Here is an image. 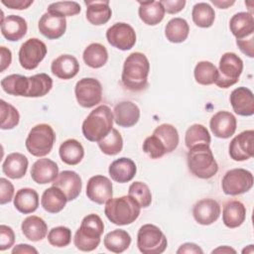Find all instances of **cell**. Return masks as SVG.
Returning a JSON list of instances; mask_svg holds the SVG:
<instances>
[{
    "instance_id": "16",
    "label": "cell",
    "mask_w": 254,
    "mask_h": 254,
    "mask_svg": "<svg viewBox=\"0 0 254 254\" xmlns=\"http://www.w3.org/2000/svg\"><path fill=\"white\" fill-rule=\"evenodd\" d=\"M237 121L235 116L228 111H218L210 119L209 127L212 134L221 139L231 137L236 131Z\"/></svg>"
},
{
    "instance_id": "17",
    "label": "cell",
    "mask_w": 254,
    "mask_h": 254,
    "mask_svg": "<svg viewBox=\"0 0 254 254\" xmlns=\"http://www.w3.org/2000/svg\"><path fill=\"white\" fill-rule=\"evenodd\" d=\"M220 211V205L215 199L202 198L193 205L192 215L197 223L210 225L218 219Z\"/></svg>"
},
{
    "instance_id": "24",
    "label": "cell",
    "mask_w": 254,
    "mask_h": 254,
    "mask_svg": "<svg viewBox=\"0 0 254 254\" xmlns=\"http://www.w3.org/2000/svg\"><path fill=\"white\" fill-rule=\"evenodd\" d=\"M27 30L26 20L18 15H9L1 22V33L10 42H17L24 38Z\"/></svg>"
},
{
    "instance_id": "25",
    "label": "cell",
    "mask_w": 254,
    "mask_h": 254,
    "mask_svg": "<svg viewBox=\"0 0 254 254\" xmlns=\"http://www.w3.org/2000/svg\"><path fill=\"white\" fill-rule=\"evenodd\" d=\"M53 74L61 79H70L79 71V64L71 55H61L51 64Z\"/></svg>"
},
{
    "instance_id": "36",
    "label": "cell",
    "mask_w": 254,
    "mask_h": 254,
    "mask_svg": "<svg viewBox=\"0 0 254 254\" xmlns=\"http://www.w3.org/2000/svg\"><path fill=\"white\" fill-rule=\"evenodd\" d=\"M82 59L88 66L92 68H99L107 63L108 53L103 45L99 43H92L84 49Z\"/></svg>"
},
{
    "instance_id": "54",
    "label": "cell",
    "mask_w": 254,
    "mask_h": 254,
    "mask_svg": "<svg viewBox=\"0 0 254 254\" xmlns=\"http://www.w3.org/2000/svg\"><path fill=\"white\" fill-rule=\"evenodd\" d=\"M177 253L178 254H183V253H188V254H202L203 251L202 249L194 244V243H190V242H188V243H184L180 246V248L177 250Z\"/></svg>"
},
{
    "instance_id": "51",
    "label": "cell",
    "mask_w": 254,
    "mask_h": 254,
    "mask_svg": "<svg viewBox=\"0 0 254 254\" xmlns=\"http://www.w3.org/2000/svg\"><path fill=\"white\" fill-rule=\"evenodd\" d=\"M165 12L169 14H177L182 11L186 5L185 0H163L161 1Z\"/></svg>"
},
{
    "instance_id": "9",
    "label": "cell",
    "mask_w": 254,
    "mask_h": 254,
    "mask_svg": "<svg viewBox=\"0 0 254 254\" xmlns=\"http://www.w3.org/2000/svg\"><path fill=\"white\" fill-rule=\"evenodd\" d=\"M253 175L248 170L236 168L225 173L221 181V188L225 194L238 195L251 190Z\"/></svg>"
},
{
    "instance_id": "21",
    "label": "cell",
    "mask_w": 254,
    "mask_h": 254,
    "mask_svg": "<svg viewBox=\"0 0 254 254\" xmlns=\"http://www.w3.org/2000/svg\"><path fill=\"white\" fill-rule=\"evenodd\" d=\"M113 118L120 127H132L140 119V109L131 101H121L114 107Z\"/></svg>"
},
{
    "instance_id": "4",
    "label": "cell",
    "mask_w": 254,
    "mask_h": 254,
    "mask_svg": "<svg viewBox=\"0 0 254 254\" xmlns=\"http://www.w3.org/2000/svg\"><path fill=\"white\" fill-rule=\"evenodd\" d=\"M140 210V205L130 195L111 197L104 207L106 217L116 225L131 224L139 217Z\"/></svg>"
},
{
    "instance_id": "1",
    "label": "cell",
    "mask_w": 254,
    "mask_h": 254,
    "mask_svg": "<svg viewBox=\"0 0 254 254\" xmlns=\"http://www.w3.org/2000/svg\"><path fill=\"white\" fill-rule=\"evenodd\" d=\"M150 63L140 52L130 54L123 64L121 74L122 84L131 91H141L148 86Z\"/></svg>"
},
{
    "instance_id": "41",
    "label": "cell",
    "mask_w": 254,
    "mask_h": 254,
    "mask_svg": "<svg viewBox=\"0 0 254 254\" xmlns=\"http://www.w3.org/2000/svg\"><path fill=\"white\" fill-rule=\"evenodd\" d=\"M193 75L198 84L210 85L215 83L218 76V70L212 63L201 61L196 64L193 70Z\"/></svg>"
},
{
    "instance_id": "14",
    "label": "cell",
    "mask_w": 254,
    "mask_h": 254,
    "mask_svg": "<svg viewBox=\"0 0 254 254\" xmlns=\"http://www.w3.org/2000/svg\"><path fill=\"white\" fill-rule=\"evenodd\" d=\"M113 194L111 181L102 175L91 177L86 185L87 197L98 204H103L108 201Z\"/></svg>"
},
{
    "instance_id": "53",
    "label": "cell",
    "mask_w": 254,
    "mask_h": 254,
    "mask_svg": "<svg viewBox=\"0 0 254 254\" xmlns=\"http://www.w3.org/2000/svg\"><path fill=\"white\" fill-rule=\"evenodd\" d=\"M1 3L10 9L24 10L33 4V0H1Z\"/></svg>"
},
{
    "instance_id": "44",
    "label": "cell",
    "mask_w": 254,
    "mask_h": 254,
    "mask_svg": "<svg viewBox=\"0 0 254 254\" xmlns=\"http://www.w3.org/2000/svg\"><path fill=\"white\" fill-rule=\"evenodd\" d=\"M0 118H1V125L0 128L2 130H10L16 127L19 124L20 120V114L18 110L11 105L10 103H7L3 99L0 101Z\"/></svg>"
},
{
    "instance_id": "49",
    "label": "cell",
    "mask_w": 254,
    "mask_h": 254,
    "mask_svg": "<svg viewBox=\"0 0 254 254\" xmlns=\"http://www.w3.org/2000/svg\"><path fill=\"white\" fill-rule=\"evenodd\" d=\"M15 242L14 230L7 225H0V250L4 251L13 246Z\"/></svg>"
},
{
    "instance_id": "13",
    "label": "cell",
    "mask_w": 254,
    "mask_h": 254,
    "mask_svg": "<svg viewBox=\"0 0 254 254\" xmlns=\"http://www.w3.org/2000/svg\"><path fill=\"white\" fill-rule=\"evenodd\" d=\"M254 131L246 130L236 135L229 144V156L236 162L246 161L254 155Z\"/></svg>"
},
{
    "instance_id": "37",
    "label": "cell",
    "mask_w": 254,
    "mask_h": 254,
    "mask_svg": "<svg viewBox=\"0 0 254 254\" xmlns=\"http://www.w3.org/2000/svg\"><path fill=\"white\" fill-rule=\"evenodd\" d=\"M1 87L8 94L26 97L29 89V77L22 74H10L1 80Z\"/></svg>"
},
{
    "instance_id": "6",
    "label": "cell",
    "mask_w": 254,
    "mask_h": 254,
    "mask_svg": "<svg viewBox=\"0 0 254 254\" xmlns=\"http://www.w3.org/2000/svg\"><path fill=\"white\" fill-rule=\"evenodd\" d=\"M55 141L56 134L54 129L49 124L42 123L30 130L25 145L31 155L40 158L50 154Z\"/></svg>"
},
{
    "instance_id": "31",
    "label": "cell",
    "mask_w": 254,
    "mask_h": 254,
    "mask_svg": "<svg viewBox=\"0 0 254 254\" xmlns=\"http://www.w3.org/2000/svg\"><path fill=\"white\" fill-rule=\"evenodd\" d=\"M138 13L140 19L149 26L159 24L165 16V9L161 1H139Z\"/></svg>"
},
{
    "instance_id": "22",
    "label": "cell",
    "mask_w": 254,
    "mask_h": 254,
    "mask_svg": "<svg viewBox=\"0 0 254 254\" xmlns=\"http://www.w3.org/2000/svg\"><path fill=\"white\" fill-rule=\"evenodd\" d=\"M137 168L133 160L122 157L113 161L108 169L109 176L116 183H128L136 175Z\"/></svg>"
},
{
    "instance_id": "3",
    "label": "cell",
    "mask_w": 254,
    "mask_h": 254,
    "mask_svg": "<svg viewBox=\"0 0 254 254\" xmlns=\"http://www.w3.org/2000/svg\"><path fill=\"white\" fill-rule=\"evenodd\" d=\"M103 231L104 224L102 219L95 213L87 214L83 217L79 228L74 234V246L84 252L96 249L100 243V237Z\"/></svg>"
},
{
    "instance_id": "26",
    "label": "cell",
    "mask_w": 254,
    "mask_h": 254,
    "mask_svg": "<svg viewBox=\"0 0 254 254\" xmlns=\"http://www.w3.org/2000/svg\"><path fill=\"white\" fill-rule=\"evenodd\" d=\"M28 159L21 153L9 154L2 164V171L4 175L13 180H18L26 175L28 169Z\"/></svg>"
},
{
    "instance_id": "50",
    "label": "cell",
    "mask_w": 254,
    "mask_h": 254,
    "mask_svg": "<svg viewBox=\"0 0 254 254\" xmlns=\"http://www.w3.org/2000/svg\"><path fill=\"white\" fill-rule=\"evenodd\" d=\"M14 195V186L5 178L0 179V204L10 202Z\"/></svg>"
},
{
    "instance_id": "2",
    "label": "cell",
    "mask_w": 254,
    "mask_h": 254,
    "mask_svg": "<svg viewBox=\"0 0 254 254\" xmlns=\"http://www.w3.org/2000/svg\"><path fill=\"white\" fill-rule=\"evenodd\" d=\"M113 113L107 105H99L93 109L82 123V134L90 142H99L113 127Z\"/></svg>"
},
{
    "instance_id": "35",
    "label": "cell",
    "mask_w": 254,
    "mask_h": 254,
    "mask_svg": "<svg viewBox=\"0 0 254 254\" xmlns=\"http://www.w3.org/2000/svg\"><path fill=\"white\" fill-rule=\"evenodd\" d=\"M190 33L188 22L180 17L171 19L165 27V36L171 43H183L187 40Z\"/></svg>"
},
{
    "instance_id": "46",
    "label": "cell",
    "mask_w": 254,
    "mask_h": 254,
    "mask_svg": "<svg viewBox=\"0 0 254 254\" xmlns=\"http://www.w3.org/2000/svg\"><path fill=\"white\" fill-rule=\"evenodd\" d=\"M48 241L55 247H65L71 241V230L65 226H57L48 233Z\"/></svg>"
},
{
    "instance_id": "40",
    "label": "cell",
    "mask_w": 254,
    "mask_h": 254,
    "mask_svg": "<svg viewBox=\"0 0 254 254\" xmlns=\"http://www.w3.org/2000/svg\"><path fill=\"white\" fill-rule=\"evenodd\" d=\"M193 23L200 28H209L212 26L215 19L214 9L205 2L196 3L191 11Z\"/></svg>"
},
{
    "instance_id": "47",
    "label": "cell",
    "mask_w": 254,
    "mask_h": 254,
    "mask_svg": "<svg viewBox=\"0 0 254 254\" xmlns=\"http://www.w3.org/2000/svg\"><path fill=\"white\" fill-rule=\"evenodd\" d=\"M80 10V5L75 1H60L50 4L47 12H53L63 17H71L79 14Z\"/></svg>"
},
{
    "instance_id": "32",
    "label": "cell",
    "mask_w": 254,
    "mask_h": 254,
    "mask_svg": "<svg viewBox=\"0 0 254 254\" xmlns=\"http://www.w3.org/2000/svg\"><path fill=\"white\" fill-rule=\"evenodd\" d=\"M67 201L65 194L57 187L47 189L41 198L43 208L50 213H58L64 209Z\"/></svg>"
},
{
    "instance_id": "29",
    "label": "cell",
    "mask_w": 254,
    "mask_h": 254,
    "mask_svg": "<svg viewBox=\"0 0 254 254\" xmlns=\"http://www.w3.org/2000/svg\"><path fill=\"white\" fill-rule=\"evenodd\" d=\"M21 229L24 236L34 242L44 239L48 233L47 223L43 218L36 215L26 217L21 224Z\"/></svg>"
},
{
    "instance_id": "38",
    "label": "cell",
    "mask_w": 254,
    "mask_h": 254,
    "mask_svg": "<svg viewBox=\"0 0 254 254\" xmlns=\"http://www.w3.org/2000/svg\"><path fill=\"white\" fill-rule=\"evenodd\" d=\"M53 79L47 73H38L29 77V89L26 97H41L50 92Z\"/></svg>"
},
{
    "instance_id": "59",
    "label": "cell",
    "mask_w": 254,
    "mask_h": 254,
    "mask_svg": "<svg viewBox=\"0 0 254 254\" xmlns=\"http://www.w3.org/2000/svg\"><path fill=\"white\" fill-rule=\"evenodd\" d=\"M242 252H243V253H245V252H246V253H253V252H254V250H253V245H249V246H248V249L245 248V249L242 250Z\"/></svg>"
},
{
    "instance_id": "55",
    "label": "cell",
    "mask_w": 254,
    "mask_h": 254,
    "mask_svg": "<svg viewBox=\"0 0 254 254\" xmlns=\"http://www.w3.org/2000/svg\"><path fill=\"white\" fill-rule=\"evenodd\" d=\"M0 58H1V68L0 71L3 72L7 67H9L12 61V53L6 47H0Z\"/></svg>"
},
{
    "instance_id": "52",
    "label": "cell",
    "mask_w": 254,
    "mask_h": 254,
    "mask_svg": "<svg viewBox=\"0 0 254 254\" xmlns=\"http://www.w3.org/2000/svg\"><path fill=\"white\" fill-rule=\"evenodd\" d=\"M253 36H250L248 38L242 39V40H236V44L238 46V48L240 49V51L248 56L249 58H253L254 57V45H253Z\"/></svg>"
},
{
    "instance_id": "45",
    "label": "cell",
    "mask_w": 254,
    "mask_h": 254,
    "mask_svg": "<svg viewBox=\"0 0 254 254\" xmlns=\"http://www.w3.org/2000/svg\"><path fill=\"white\" fill-rule=\"evenodd\" d=\"M128 195L134 198L140 207H148L152 202V193L149 187L143 182H134L130 185Z\"/></svg>"
},
{
    "instance_id": "11",
    "label": "cell",
    "mask_w": 254,
    "mask_h": 254,
    "mask_svg": "<svg viewBox=\"0 0 254 254\" xmlns=\"http://www.w3.org/2000/svg\"><path fill=\"white\" fill-rule=\"evenodd\" d=\"M47 55V46L37 38H31L22 44L19 50V63L27 70L35 69Z\"/></svg>"
},
{
    "instance_id": "10",
    "label": "cell",
    "mask_w": 254,
    "mask_h": 254,
    "mask_svg": "<svg viewBox=\"0 0 254 254\" xmlns=\"http://www.w3.org/2000/svg\"><path fill=\"white\" fill-rule=\"evenodd\" d=\"M74 94L80 106L84 108L93 107L100 103L102 99L101 83L93 77L81 78L75 84Z\"/></svg>"
},
{
    "instance_id": "43",
    "label": "cell",
    "mask_w": 254,
    "mask_h": 254,
    "mask_svg": "<svg viewBox=\"0 0 254 254\" xmlns=\"http://www.w3.org/2000/svg\"><path fill=\"white\" fill-rule=\"evenodd\" d=\"M97 143L102 153L109 156L119 154L123 148L122 136L119 133V131L115 128H112V130Z\"/></svg>"
},
{
    "instance_id": "28",
    "label": "cell",
    "mask_w": 254,
    "mask_h": 254,
    "mask_svg": "<svg viewBox=\"0 0 254 254\" xmlns=\"http://www.w3.org/2000/svg\"><path fill=\"white\" fill-rule=\"evenodd\" d=\"M246 218V208L239 200H229L223 205L222 221L229 228L240 226Z\"/></svg>"
},
{
    "instance_id": "58",
    "label": "cell",
    "mask_w": 254,
    "mask_h": 254,
    "mask_svg": "<svg viewBox=\"0 0 254 254\" xmlns=\"http://www.w3.org/2000/svg\"><path fill=\"white\" fill-rule=\"evenodd\" d=\"M212 253H236V251L229 247V246H220L214 250H212Z\"/></svg>"
},
{
    "instance_id": "18",
    "label": "cell",
    "mask_w": 254,
    "mask_h": 254,
    "mask_svg": "<svg viewBox=\"0 0 254 254\" xmlns=\"http://www.w3.org/2000/svg\"><path fill=\"white\" fill-rule=\"evenodd\" d=\"M52 184L65 194L67 201L75 199L79 195L82 188L79 175L73 171H63Z\"/></svg>"
},
{
    "instance_id": "23",
    "label": "cell",
    "mask_w": 254,
    "mask_h": 254,
    "mask_svg": "<svg viewBox=\"0 0 254 254\" xmlns=\"http://www.w3.org/2000/svg\"><path fill=\"white\" fill-rule=\"evenodd\" d=\"M229 28L236 40H242L253 36L254 18L250 12H239L232 16L229 22Z\"/></svg>"
},
{
    "instance_id": "39",
    "label": "cell",
    "mask_w": 254,
    "mask_h": 254,
    "mask_svg": "<svg viewBox=\"0 0 254 254\" xmlns=\"http://www.w3.org/2000/svg\"><path fill=\"white\" fill-rule=\"evenodd\" d=\"M155 136L159 138V140L163 143L166 148L167 154L172 153L179 145V133L176 127L171 124H161L159 125L153 132Z\"/></svg>"
},
{
    "instance_id": "48",
    "label": "cell",
    "mask_w": 254,
    "mask_h": 254,
    "mask_svg": "<svg viewBox=\"0 0 254 254\" xmlns=\"http://www.w3.org/2000/svg\"><path fill=\"white\" fill-rule=\"evenodd\" d=\"M142 148L144 153L148 155L151 159H159L167 154L165 146L154 134L145 139Z\"/></svg>"
},
{
    "instance_id": "30",
    "label": "cell",
    "mask_w": 254,
    "mask_h": 254,
    "mask_svg": "<svg viewBox=\"0 0 254 254\" xmlns=\"http://www.w3.org/2000/svg\"><path fill=\"white\" fill-rule=\"evenodd\" d=\"M15 208L24 214H29L37 210L39 206V194L30 188L20 189L14 197Z\"/></svg>"
},
{
    "instance_id": "5",
    "label": "cell",
    "mask_w": 254,
    "mask_h": 254,
    "mask_svg": "<svg viewBox=\"0 0 254 254\" xmlns=\"http://www.w3.org/2000/svg\"><path fill=\"white\" fill-rule=\"evenodd\" d=\"M187 160L190 172L196 178L210 179L218 171L217 162L209 145H196L189 149Z\"/></svg>"
},
{
    "instance_id": "34",
    "label": "cell",
    "mask_w": 254,
    "mask_h": 254,
    "mask_svg": "<svg viewBox=\"0 0 254 254\" xmlns=\"http://www.w3.org/2000/svg\"><path fill=\"white\" fill-rule=\"evenodd\" d=\"M103 243L107 250L113 253H122L129 248L131 236L126 230L115 229L104 236Z\"/></svg>"
},
{
    "instance_id": "7",
    "label": "cell",
    "mask_w": 254,
    "mask_h": 254,
    "mask_svg": "<svg viewBox=\"0 0 254 254\" xmlns=\"http://www.w3.org/2000/svg\"><path fill=\"white\" fill-rule=\"evenodd\" d=\"M168 246L167 237L154 224H144L137 234V247L143 254H161Z\"/></svg>"
},
{
    "instance_id": "57",
    "label": "cell",
    "mask_w": 254,
    "mask_h": 254,
    "mask_svg": "<svg viewBox=\"0 0 254 254\" xmlns=\"http://www.w3.org/2000/svg\"><path fill=\"white\" fill-rule=\"evenodd\" d=\"M211 3L215 6H217L220 9H226L229 6L233 5L235 2L234 1H216V0H211Z\"/></svg>"
},
{
    "instance_id": "19",
    "label": "cell",
    "mask_w": 254,
    "mask_h": 254,
    "mask_svg": "<svg viewBox=\"0 0 254 254\" xmlns=\"http://www.w3.org/2000/svg\"><path fill=\"white\" fill-rule=\"evenodd\" d=\"M233 111L240 116H251L254 114L253 92L244 86L232 90L229 97Z\"/></svg>"
},
{
    "instance_id": "8",
    "label": "cell",
    "mask_w": 254,
    "mask_h": 254,
    "mask_svg": "<svg viewBox=\"0 0 254 254\" xmlns=\"http://www.w3.org/2000/svg\"><path fill=\"white\" fill-rule=\"evenodd\" d=\"M217 70L218 76L215 84L220 88H228L239 80L243 70V62L236 54L225 53L220 58Z\"/></svg>"
},
{
    "instance_id": "27",
    "label": "cell",
    "mask_w": 254,
    "mask_h": 254,
    "mask_svg": "<svg viewBox=\"0 0 254 254\" xmlns=\"http://www.w3.org/2000/svg\"><path fill=\"white\" fill-rule=\"evenodd\" d=\"M86 5V19L95 26L106 24L111 18L112 11L109 1H84Z\"/></svg>"
},
{
    "instance_id": "20",
    "label": "cell",
    "mask_w": 254,
    "mask_h": 254,
    "mask_svg": "<svg viewBox=\"0 0 254 254\" xmlns=\"http://www.w3.org/2000/svg\"><path fill=\"white\" fill-rule=\"evenodd\" d=\"M59 175V167L51 159L43 158L36 161L31 169L32 180L39 184L45 185L53 183Z\"/></svg>"
},
{
    "instance_id": "12",
    "label": "cell",
    "mask_w": 254,
    "mask_h": 254,
    "mask_svg": "<svg viewBox=\"0 0 254 254\" xmlns=\"http://www.w3.org/2000/svg\"><path fill=\"white\" fill-rule=\"evenodd\" d=\"M107 42L121 51H128L136 43L135 30L127 23H115L106 31Z\"/></svg>"
},
{
    "instance_id": "33",
    "label": "cell",
    "mask_w": 254,
    "mask_h": 254,
    "mask_svg": "<svg viewBox=\"0 0 254 254\" xmlns=\"http://www.w3.org/2000/svg\"><path fill=\"white\" fill-rule=\"evenodd\" d=\"M59 153L62 161L69 166L79 164L84 157V149L75 139H67L63 142L60 146Z\"/></svg>"
},
{
    "instance_id": "56",
    "label": "cell",
    "mask_w": 254,
    "mask_h": 254,
    "mask_svg": "<svg viewBox=\"0 0 254 254\" xmlns=\"http://www.w3.org/2000/svg\"><path fill=\"white\" fill-rule=\"evenodd\" d=\"M13 254L17 253H38V250L29 244H18L12 249Z\"/></svg>"
},
{
    "instance_id": "15",
    "label": "cell",
    "mask_w": 254,
    "mask_h": 254,
    "mask_svg": "<svg viewBox=\"0 0 254 254\" xmlns=\"http://www.w3.org/2000/svg\"><path fill=\"white\" fill-rule=\"evenodd\" d=\"M38 28L40 33L49 40L61 38L66 30V20L59 14L53 12L45 13L39 20Z\"/></svg>"
},
{
    "instance_id": "42",
    "label": "cell",
    "mask_w": 254,
    "mask_h": 254,
    "mask_svg": "<svg viewBox=\"0 0 254 254\" xmlns=\"http://www.w3.org/2000/svg\"><path fill=\"white\" fill-rule=\"evenodd\" d=\"M211 138L208 130L201 124H193L188 128L185 135V143L188 149L196 145H209Z\"/></svg>"
}]
</instances>
